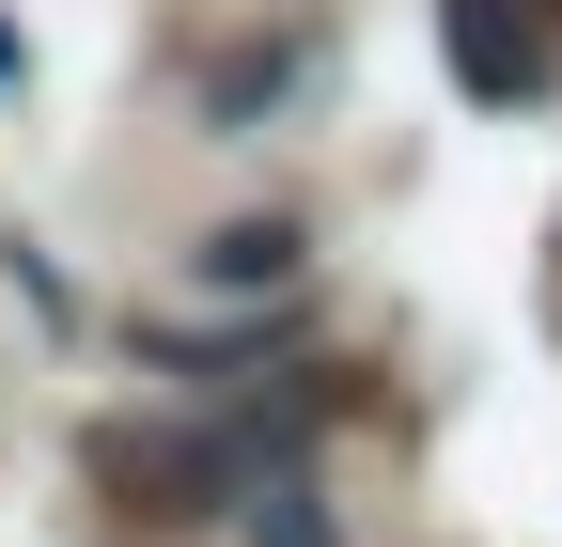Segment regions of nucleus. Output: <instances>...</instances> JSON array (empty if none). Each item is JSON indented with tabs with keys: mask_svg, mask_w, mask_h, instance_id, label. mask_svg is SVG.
<instances>
[{
	"mask_svg": "<svg viewBox=\"0 0 562 547\" xmlns=\"http://www.w3.org/2000/svg\"><path fill=\"white\" fill-rule=\"evenodd\" d=\"M453 63H469V94H531L547 79L531 32H501V0H453Z\"/></svg>",
	"mask_w": 562,
	"mask_h": 547,
	"instance_id": "nucleus-1",
	"label": "nucleus"
},
{
	"mask_svg": "<svg viewBox=\"0 0 562 547\" xmlns=\"http://www.w3.org/2000/svg\"><path fill=\"white\" fill-rule=\"evenodd\" d=\"M250 547H328V501L313 485H250Z\"/></svg>",
	"mask_w": 562,
	"mask_h": 547,
	"instance_id": "nucleus-3",
	"label": "nucleus"
},
{
	"mask_svg": "<svg viewBox=\"0 0 562 547\" xmlns=\"http://www.w3.org/2000/svg\"><path fill=\"white\" fill-rule=\"evenodd\" d=\"M203 282H297V220H220V235H203Z\"/></svg>",
	"mask_w": 562,
	"mask_h": 547,
	"instance_id": "nucleus-2",
	"label": "nucleus"
},
{
	"mask_svg": "<svg viewBox=\"0 0 562 547\" xmlns=\"http://www.w3.org/2000/svg\"><path fill=\"white\" fill-rule=\"evenodd\" d=\"M0 79H16V32H0Z\"/></svg>",
	"mask_w": 562,
	"mask_h": 547,
	"instance_id": "nucleus-4",
	"label": "nucleus"
}]
</instances>
